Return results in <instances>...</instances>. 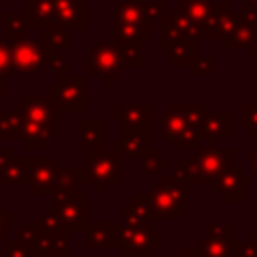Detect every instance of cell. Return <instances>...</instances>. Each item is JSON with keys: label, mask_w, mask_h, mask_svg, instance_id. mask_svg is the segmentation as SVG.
I'll return each instance as SVG.
<instances>
[{"label": "cell", "mask_w": 257, "mask_h": 257, "mask_svg": "<svg viewBox=\"0 0 257 257\" xmlns=\"http://www.w3.org/2000/svg\"><path fill=\"white\" fill-rule=\"evenodd\" d=\"M122 157L112 147L86 149V165L78 167V181L84 187H94L96 195H104L108 185H124Z\"/></svg>", "instance_id": "cell-1"}, {"label": "cell", "mask_w": 257, "mask_h": 257, "mask_svg": "<svg viewBox=\"0 0 257 257\" xmlns=\"http://www.w3.org/2000/svg\"><path fill=\"white\" fill-rule=\"evenodd\" d=\"M88 197L84 193L72 195H52L48 211L40 215V223L48 229H66V231H84L88 223Z\"/></svg>", "instance_id": "cell-2"}, {"label": "cell", "mask_w": 257, "mask_h": 257, "mask_svg": "<svg viewBox=\"0 0 257 257\" xmlns=\"http://www.w3.org/2000/svg\"><path fill=\"white\" fill-rule=\"evenodd\" d=\"M22 237L34 257H68V233L66 229H48L40 221H24Z\"/></svg>", "instance_id": "cell-3"}, {"label": "cell", "mask_w": 257, "mask_h": 257, "mask_svg": "<svg viewBox=\"0 0 257 257\" xmlns=\"http://www.w3.org/2000/svg\"><path fill=\"white\" fill-rule=\"evenodd\" d=\"M10 42L12 52V72L14 74H38L42 68H46V52L48 48L40 38H14Z\"/></svg>", "instance_id": "cell-4"}, {"label": "cell", "mask_w": 257, "mask_h": 257, "mask_svg": "<svg viewBox=\"0 0 257 257\" xmlns=\"http://www.w3.org/2000/svg\"><path fill=\"white\" fill-rule=\"evenodd\" d=\"M120 245L122 257L153 255V251L161 247V233L153 227V223L120 221Z\"/></svg>", "instance_id": "cell-5"}, {"label": "cell", "mask_w": 257, "mask_h": 257, "mask_svg": "<svg viewBox=\"0 0 257 257\" xmlns=\"http://www.w3.org/2000/svg\"><path fill=\"white\" fill-rule=\"evenodd\" d=\"M124 68L120 58V48L114 42L100 40L88 50V64L86 74L88 76H104V84L112 86L116 74Z\"/></svg>", "instance_id": "cell-6"}, {"label": "cell", "mask_w": 257, "mask_h": 257, "mask_svg": "<svg viewBox=\"0 0 257 257\" xmlns=\"http://www.w3.org/2000/svg\"><path fill=\"white\" fill-rule=\"evenodd\" d=\"M88 74H68L50 84L48 94L64 112H84L88 108V98L84 92Z\"/></svg>", "instance_id": "cell-7"}, {"label": "cell", "mask_w": 257, "mask_h": 257, "mask_svg": "<svg viewBox=\"0 0 257 257\" xmlns=\"http://www.w3.org/2000/svg\"><path fill=\"white\" fill-rule=\"evenodd\" d=\"M60 167L58 157H32L24 159V183L32 195H50L54 187V177Z\"/></svg>", "instance_id": "cell-8"}, {"label": "cell", "mask_w": 257, "mask_h": 257, "mask_svg": "<svg viewBox=\"0 0 257 257\" xmlns=\"http://www.w3.org/2000/svg\"><path fill=\"white\" fill-rule=\"evenodd\" d=\"M251 183H253V179L245 175L243 167L229 165L213 181V193L219 195L227 205H241L243 203V189L251 187Z\"/></svg>", "instance_id": "cell-9"}, {"label": "cell", "mask_w": 257, "mask_h": 257, "mask_svg": "<svg viewBox=\"0 0 257 257\" xmlns=\"http://www.w3.org/2000/svg\"><path fill=\"white\" fill-rule=\"evenodd\" d=\"M237 16L239 10H235L231 2H215L211 16L201 22L199 38H227L237 24Z\"/></svg>", "instance_id": "cell-10"}, {"label": "cell", "mask_w": 257, "mask_h": 257, "mask_svg": "<svg viewBox=\"0 0 257 257\" xmlns=\"http://www.w3.org/2000/svg\"><path fill=\"white\" fill-rule=\"evenodd\" d=\"M20 108L26 120L44 122V124H60V106L54 102L50 94H30L24 92L20 100Z\"/></svg>", "instance_id": "cell-11"}, {"label": "cell", "mask_w": 257, "mask_h": 257, "mask_svg": "<svg viewBox=\"0 0 257 257\" xmlns=\"http://www.w3.org/2000/svg\"><path fill=\"white\" fill-rule=\"evenodd\" d=\"M151 139H153L151 122L133 128L122 126V137L112 141V149L122 159H141V155L151 147Z\"/></svg>", "instance_id": "cell-12"}, {"label": "cell", "mask_w": 257, "mask_h": 257, "mask_svg": "<svg viewBox=\"0 0 257 257\" xmlns=\"http://www.w3.org/2000/svg\"><path fill=\"white\" fill-rule=\"evenodd\" d=\"M195 159L201 165V169H203V173L207 177V183H213L217 179V175L231 165L233 149L231 147H217L213 139H207L205 147L197 149Z\"/></svg>", "instance_id": "cell-13"}, {"label": "cell", "mask_w": 257, "mask_h": 257, "mask_svg": "<svg viewBox=\"0 0 257 257\" xmlns=\"http://www.w3.org/2000/svg\"><path fill=\"white\" fill-rule=\"evenodd\" d=\"M86 249H122L120 245V221H88L84 227Z\"/></svg>", "instance_id": "cell-14"}, {"label": "cell", "mask_w": 257, "mask_h": 257, "mask_svg": "<svg viewBox=\"0 0 257 257\" xmlns=\"http://www.w3.org/2000/svg\"><path fill=\"white\" fill-rule=\"evenodd\" d=\"M54 22L66 30H86L88 12L82 0H54Z\"/></svg>", "instance_id": "cell-15"}, {"label": "cell", "mask_w": 257, "mask_h": 257, "mask_svg": "<svg viewBox=\"0 0 257 257\" xmlns=\"http://www.w3.org/2000/svg\"><path fill=\"white\" fill-rule=\"evenodd\" d=\"M257 36V12H249V10H239L237 16V24L231 30V34L227 38H223V46L225 48H241V50H249L253 40Z\"/></svg>", "instance_id": "cell-16"}, {"label": "cell", "mask_w": 257, "mask_h": 257, "mask_svg": "<svg viewBox=\"0 0 257 257\" xmlns=\"http://www.w3.org/2000/svg\"><path fill=\"white\" fill-rule=\"evenodd\" d=\"M60 139V124H44L24 118L22 128V147L24 149H50L52 141Z\"/></svg>", "instance_id": "cell-17"}, {"label": "cell", "mask_w": 257, "mask_h": 257, "mask_svg": "<svg viewBox=\"0 0 257 257\" xmlns=\"http://www.w3.org/2000/svg\"><path fill=\"white\" fill-rule=\"evenodd\" d=\"M199 137L201 141L207 139H225L231 141L233 139V114L229 110H213L205 114V120L199 126Z\"/></svg>", "instance_id": "cell-18"}, {"label": "cell", "mask_w": 257, "mask_h": 257, "mask_svg": "<svg viewBox=\"0 0 257 257\" xmlns=\"http://www.w3.org/2000/svg\"><path fill=\"white\" fill-rule=\"evenodd\" d=\"M151 114H153L151 102H131V104L114 102L112 104V118L128 128L151 122Z\"/></svg>", "instance_id": "cell-19"}, {"label": "cell", "mask_w": 257, "mask_h": 257, "mask_svg": "<svg viewBox=\"0 0 257 257\" xmlns=\"http://www.w3.org/2000/svg\"><path fill=\"white\" fill-rule=\"evenodd\" d=\"M28 30H42L54 22V0H26L22 4Z\"/></svg>", "instance_id": "cell-20"}, {"label": "cell", "mask_w": 257, "mask_h": 257, "mask_svg": "<svg viewBox=\"0 0 257 257\" xmlns=\"http://www.w3.org/2000/svg\"><path fill=\"white\" fill-rule=\"evenodd\" d=\"M149 195H151V201H153V209H155L157 221H169V223H177L179 221L181 211H179L175 199L169 195V191L165 189L163 183H157L155 187H151Z\"/></svg>", "instance_id": "cell-21"}, {"label": "cell", "mask_w": 257, "mask_h": 257, "mask_svg": "<svg viewBox=\"0 0 257 257\" xmlns=\"http://www.w3.org/2000/svg\"><path fill=\"white\" fill-rule=\"evenodd\" d=\"M122 221L126 223H155V209L149 193L133 195L128 203L122 205Z\"/></svg>", "instance_id": "cell-22"}, {"label": "cell", "mask_w": 257, "mask_h": 257, "mask_svg": "<svg viewBox=\"0 0 257 257\" xmlns=\"http://www.w3.org/2000/svg\"><path fill=\"white\" fill-rule=\"evenodd\" d=\"M24 183V159L14 157L12 147L0 151V185L16 187Z\"/></svg>", "instance_id": "cell-23"}, {"label": "cell", "mask_w": 257, "mask_h": 257, "mask_svg": "<svg viewBox=\"0 0 257 257\" xmlns=\"http://www.w3.org/2000/svg\"><path fill=\"white\" fill-rule=\"evenodd\" d=\"M78 149H102L106 141V122L104 120H78Z\"/></svg>", "instance_id": "cell-24"}, {"label": "cell", "mask_w": 257, "mask_h": 257, "mask_svg": "<svg viewBox=\"0 0 257 257\" xmlns=\"http://www.w3.org/2000/svg\"><path fill=\"white\" fill-rule=\"evenodd\" d=\"M153 36V26H141L131 22H114V44L116 46H141L143 40Z\"/></svg>", "instance_id": "cell-25"}, {"label": "cell", "mask_w": 257, "mask_h": 257, "mask_svg": "<svg viewBox=\"0 0 257 257\" xmlns=\"http://www.w3.org/2000/svg\"><path fill=\"white\" fill-rule=\"evenodd\" d=\"M171 175L179 181H183L187 187H203L207 185V177L201 169V165L197 163V159L193 157H181L177 161L175 167H171Z\"/></svg>", "instance_id": "cell-26"}, {"label": "cell", "mask_w": 257, "mask_h": 257, "mask_svg": "<svg viewBox=\"0 0 257 257\" xmlns=\"http://www.w3.org/2000/svg\"><path fill=\"white\" fill-rule=\"evenodd\" d=\"M24 114L20 102L12 104V110H0V141H14L22 137Z\"/></svg>", "instance_id": "cell-27"}, {"label": "cell", "mask_w": 257, "mask_h": 257, "mask_svg": "<svg viewBox=\"0 0 257 257\" xmlns=\"http://www.w3.org/2000/svg\"><path fill=\"white\" fill-rule=\"evenodd\" d=\"M145 0H118L114 6V22H131L141 26H153L143 10Z\"/></svg>", "instance_id": "cell-28"}, {"label": "cell", "mask_w": 257, "mask_h": 257, "mask_svg": "<svg viewBox=\"0 0 257 257\" xmlns=\"http://www.w3.org/2000/svg\"><path fill=\"white\" fill-rule=\"evenodd\" d=\"M197 257H235V239H213L203 237L195 243Z\"/></svg>", "instance_id": "cell-29"}, {"label": "cell", "mask_w": 257, "mask_h": 257, "mask_svg": "<svg viewBox=\"0 0 257 257\" xmlns=\"http://www.w3.org/2000/svg\"><path fill=\"white\" fill-rule=\"evenodd\" d=\"M187 126H191V124L185 120V116L181 114V110L175 108L173 102H171L169 108H167V110L161 114V118H159V137H161L163 141H169L171 137H175L177 133H181V131L187 128Z\"/></svg>", "instance_id": "cell-30"}, {"label": "cell", "mask_w": 257, "mask_h": 257, "mask_svg": "<svg viewBox=\"0 0 257 257\" xmlns=\"http://www.w3.org/2000/svg\"><path fill=\"white\" fill-rule=\"evenodd\" d=\"M80 181H78V167H58L54 177L52 195H72L78 193Z\"/></svg>", "instance_id": "cell-31"}, {"label": "cell", "mask_w": 257, "mask_h": 257, "mask_svg": "<svg viewBox=\"0 0 257 257\" xmlns=\"http://www.w3.org/2000/svg\"><path fill=\"white\" fill-rule=\"evenodd\" d=\"M169 66H189L197 56V40H181L171 44L169 48Z\"/></svg>", "instance_id": "cell-32"}, {"label": "cell", "mask_w": 257, "mask_h": 257, "mask_svg": "<svg viewBox=\"0 0 257 257\" xmlns=\"http://www.w3.org/2000/svg\"><path fill=\"white\" fill-rule=\"evenodd\" d=\"M215 2L217 0H179V10L185 12L187 16H191L201 26V22H205L211 16Z\"/></svg>", "instance_id": "cell-33"}, {"label": "cell", "mask_w": 257, "mask_h": 257, "mask_svg": "<svg viewBox=\"0 0 257 257\" xmlns=\"http://www.w3.org/2000/svg\"><path fill=\"white\" fill-rule=\"evenodd\" d=\"M40 40L44 42L46 48H56V50H64L70 46L68 42V30L58 26L56 22H50L48 26H44L40 30Z\"/></svg>", "instance_id": "cell-34"}, {"label": "cell", "mask_w": 257, "mask_h": 257, "mask_svg": "<svg viewBox=\"0 0 257 257\" xmlns=\"http://www.w3.org/2000/svg\"><path fill=\"white\" fill-rule=\"evenodd\" d=\"M165 185V189L169 191V195L175 199L177 207L181 213H187L189 211V191H187V185L179 179H175L173 175H167V177H161V181Z\"/></svg>", "instance_id": "cell-35"}, {"label": "cell", "mask_w": 257, "mask_h": 257, "mask_svg": "<svg viewBox=\"0 0 257 257\" xmlns=\"http://www.w3.org/2000/svg\"><path fill=\"white\" fill-rule=\"evenodd\" d=\"M169 167H171V161L167 157H163L161 151L155 149V147H149L141 155V171L145 175H157V173H161L163 169H169Z\"/></svg>", "instance_id": "cell-36"}, {"label": "cell", "mask_w": 257, "mask_h": 257, "mask_svg": "<svg viewBox=\"0 0 257 257\" xmlns=\"http://www.w3.org/2000/svg\"><path fill=\"white\" fill-rule=\"evenodd\" d=\"M24 30H28V28H26V18H24L22 10L4 12V38H8V40L20 38V36H24Z\"/></svg>", "instance_id": "cell-37"}, {"label": "cell", "mask_w": 257, "mask_h": 257, "mask_svg": "<svg viewBox=\"0 0 257 257\" xmlns=\"http://www.w3.org/2000/svg\"><path fill=\"white\" fill-rule=\"evenodd\" d=\"M173 106L179 108L181 114L185 116V120L199 131V126H201V122L205 120V114H207V104L205 102H173Z\"/></svg>", "instance_id": "cell-38"}, {"label": "cell", "mask_w": 257, "mask_h": 257, "mask_svg": "<svg viewBox=\"0 0 257 257\" xmlns=\"http://www.w3.org/2000/svg\"><path fill=\"white\" fill-rule=\"evenodd\" d=\"M4 257H34L20 229H12V237L4 239Z\"/></svg>", "instance_id": "cell-39"}, {"label": "cell", "mask_w": 257, "mask_h": 257, "mask_svg": "<svg viewBox=\"0 0 257 257\" xmlns=\"http://www.w3.org/2000/svg\"><path fill=\"white\" fill-rule=\"evenodd\" d=\"M199 141H201L199 131L195 126H187L181 133H177L175 137H171L167 143L171 149H195L199 145Z\"/></svg>", "instance_id": "cell-40"}, {"label": "cell", "mask_w": 257, "mask_h": 257, "mask_svg": "<svg viewBox=\"0 0 257 257\" xmlns=\"http://www.w3.org/2000/svg\"><path fill=\"white\" fill-rule=\"evenodd\" d=\"M241 128L257 141V102H243L241 104Z\"/></svg>", "instance_id": "cell-41"}, {"label": "cell", "mask_w": 257, "mask_h": 257, "mask_svg": "<svg viewBox=\"0 0 257 257\" xmlns=\"http://www.w3.org/2000/svg\"><path fill=\"white\" fill-rule=\"evenodd\" d=\"M46 66H48L50 72L58 74V78H64V76L70 74V70H68V62H66L64 54H62V50L48 48V52H46Z\"/></svg>", "instance_id": "cell-42"}, {"label": "cell", "mask_w": 257, "mask_h": 257, "mask_svg": "<svg viewBox=\"0 0 257 257\" xmlns=\"http://www.w3.org/2000/svg\"><path fill=\"white\" fill-rule=\"evenodd\" d=\"M205 237L213 239H233V221H207L205 223Z\"/></svg>", "instance_id": "cell-43"}, {"label": "cell", "mask_w": 257, "mask_h": 257, "mask_svg": "<svg viewBox=\"0 0 257 257\" xmlns=\"http://www.w3.org/2000/svg\"><path fill=\"white\" fill-rule=\"evenodd\" d=\"M189 76H213L215 74V62L211 56H195L193 62L187 66Z\"/></svg>", "instance_id": "cell-44"}, {"label": "cell", "mask_w": 257, "mask_h": 257, "mask_svg": "<svg viewBox=\"0 0 257 257\" xmlns=\"http://www.w3.org/2000/svg\"><path fill=\"white\" fill-rule=\"evenodd\" d=\"M143 10L151 22H161L171 12V4L169 2H143Z\"/></svg>", "instance_id": "cell-45"}, {"label": "cell", "mask_w": 257, "mask_h": 257, "mask_svg": "<svg viewBox=\"0 0 257 257\" xmlns=\"http://www.w3.org/2000/svg\"><path fill=\"white\" fill-rule=\"evenodd\" d=\"M120 48V58H122V64L124 68L126 66H141L143 64V52H141V46L133 44V46H118Z\"/></svg>", "instance_id": "cell-46"}, {"label": "cell", "mask_w": 257, "mask_h": 257, "mask_svg": "<svg viewBox=\"0 0 257 257\" xmlns=\"http://www.w3.org/2000/svg\"><path fill=\"white\" fill-rule=\"evenodd\" d=\"M0 74L2 76L12 74V52L8 38H0Z\"/></svg>", "instance_id": "cell-47"}, {"label": "cell", "mask_w": 257, "mask_h": 257, "mask_svg": "<svg viewBox=\"0 0 257 257\" xmlns=\"http://www.w3.org/2000/svg\"><path fill=\"white\" fill-rule=\"evenodd\" d=\"M14 229V215L6 211V205L0 203V241L6 239V233H12Z\"/></svg>", "instance_id": "cell-48"}, {"label": "cell", "mask_w": 257, "mask_h": 257, "mask_svg": "<svg viewBox=\"0 0 257 257\" xmlns=\"http://www.w3.org/2000/svg\"><path fill=\"white\" fill-rule=\"evenodd\" d=\"M235 257H257V247L251 241L245 243L235 239Z\"/></svg>", "instance_id": "cell-49"}, {"label": "cell", "mask_w": 257, "mask_h": 257, "mask_svg": "<svg viewBox=\"0 0 257 257\" xmlns=\"http://www.w3.org/2000/svg\"><path fill=\"white\" fill-rule=\"evenodd\" d=\"M249 169H251V175L257 177V147L251 151V157H249Z\"/></svg>", "instance_id": "cell-50"}, {"label": "cell", "mask_w": 257, "mask_h": 257, "mask_svg": "<svg viewBox=\"0 0 257 257\" xmlns=\"http://www.w3.org/2000/svg\"><path fill=\"white\" fill-rule=\"evenodd\" d=\"M175 257H197V251H195V247H183L177 251Z\"/></svg>", "instance_id": "cell-51"}, {"label": "cell", "mask_w": 257, "mask_h": 257, "mask_svg": "<svg viewBox=\"0 0 257 257\" xmlns=\"http://www.w3.org/2000/svg\"><path fill=\"white\" fill-rule=\"evenodd\" d=\"M241 10H249V12H257V0H243Z\"/></svg>", "instance_id": "cell-52"}, {"label": "cell", "mask_w": 257, "mask_h": 257, "mask_svg": "<svg viewBox=\"0 0 257 257\" xmlns=\"http://www.w3.org/2000/svg\"><path fill=\"white\" fill-rule=\"evenodd\" d=\"M249 50H251V56H253V58H257V36H255V40H253V44H251V48H249Z\"/></svg>", "instance_id": "cell-53"}, {"label": "cell", "mask_w": 257, "mask_h": 257, "mask_svg": "<svg viewBox=\"0 0 257 257\" xmlns=\"http://www.w3.org/2000/svg\"><path fill=\"white\" fill-rule=\"evenodd\" d=\"M4 90H6V76L0 74V94H4Z\"/></svg>", "instance_id": "cell-54"}, {"label": "cell", "mask_w": 257, "mask_h": 257, "mask_svg": "<svg viewBox=\"0 0 257 257\" xmlns=\"http://www.w3.org/2000/svg\"><path fill=\"white\" fill-rule=\"evenodd\" d=\"M251 243L257 247V229H251Z\"/></svg>", "instance_id": "cell-55"}, {"label": "cell", "mask_w": 257, "mask_h": 257, "mask_svg": "<svg viewBox=\"0 0 257 257\" xmlns=\"http://www.w3.org/2000/svg\"><path fill=\"white\" fill-rule=\"evenodd\" d=\"M143 257H151V255H143Z\"/></svg>", "instance_id": "cell-56"}]
</instances>
